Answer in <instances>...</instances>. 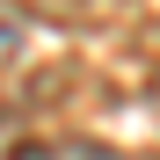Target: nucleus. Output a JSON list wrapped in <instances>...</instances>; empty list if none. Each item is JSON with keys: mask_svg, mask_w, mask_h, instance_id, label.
Here are the masks:
<instances>
[{"mask_svg": "<svg viewBox=\"0 0 160 160\" xmlns=\"http://www.w3.org/2000/svg\"><path fill=\"white\" fill-rule=\"evenodd\" d=\"M8 160H117V153L95 146V138H29V146H15Z\"/></svg>", "mask_w": 160, "mask_h": 160, "instance_id": "obj_1", "label": "nucleus"}]
</instances>
